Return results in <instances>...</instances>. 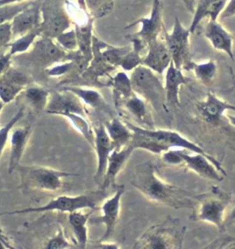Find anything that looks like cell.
<instances>
[{
  "label": "cell",
  "mask_w": 235,
  "mask_h": 249,
  "mask_svg": "<svg viewBox=\"0 0 235 249\" xmlns=\"http://www.w3.org/2000/svg\"><path fill=\"white\" fill-rule=\"evenodd\" d=\"M62 89H66L74 93L76 96H78L81 100L85 106H89L94 108L95 110H101L110 115H112L113 113L109 105L106 103L101 93L97 91L96 89H85L76 86H64Z\"/></svg>",
  "instance_id": "obj_26"
},
{
  "label": "cell",
  "mask_w": 235,
  "mask_h": 249,
  "mask_svg": "<svg viewBox=\"0 0 235 249\" xmlns=\"http://www.w3.org/2000/svg\"><path fill=\"white\" fill-rule=\"evenodd\" d=\"M202 249H235V237L223 235Z\"/></svg>",
  "instance_id": "obj_40"
},
{
  "label": "cell",
  "mask_w": 235,
  "mask_h": 249,
  "mask_svg": "<svg viewBox=\"0 0 235 249\" xmlns=\"http://www.w3.org/2000/svg\"><path fill=\"white\" fill-rule=\"evenodd\" d=\"M126 39L132 43L131 50L125 55L119 67H122L125 71H133L137 67L142 66L143 58L140 53L141 51L147 47V43L133 34L127 35Z\"/></svg>",
  "instance_id": "obj_29"
},
{
  "label": "cell",
  "mask_w": 235,
  "mask_h": 249,
  "mask_svg": "<svg viewBox=\"0 0 235 249\" xmlns=\"http://www.w3.org/2000/svg\"><path fill=\"white\" fill-rule=\"evenodd\" d=\"M4 103L2 102V101H0V112H1V110H2V108H3V107H4Z\"/></svg>",
  "instance_id": "obj_52"
},
{
  "label": "cell",
  "mask_w": 235,
  "mask_h": 249,
  "mask_svg": "<svg viewBox=\"0 0 235 249\" xmlns=\"http://www.w3.org/2000/svg\"><path fill=\"white\" fill-rule=\"evenodd\" d=\"M34 1L20 3V4L0 6V25H3L8 22H11L12 19L16 17L20 12H21L26 8H28L30 5H32Z\"/></svg>",
  "instance_id": "obj_36"
},
{
  "label": "cell",
  "mask_w": 235,
  "mask_h": 249,
  "mask_svg": "<svg viewBox=\"0 0 235 249\" xmlns=\"http://www.w3.org/2000/svg\"><path fill=\"white\" fill-rule=\"evenodd\" d=\"M235 16V0H229L222 12L220 13L218 19L220 21H223L224 19Z\"/></svg>",
  "instance_id": "obj_43"
},
{
  "label": "cell",
  "mask_w": 235,
  "mask_h": 249,
  "mask_svg": "<svg viewBox=\"0 0 235 249\" xmlns=\"http://www.w3.org/2000/svg\"><path fill=\"white\" fill-rule=\"evenodd\" d=\"M71 247V243L65 234L62 228H60L57 233L47 242L44 249H67Z\"/></svg>",
  "instance_id": "obj_38"
},
{
  "label": "cell",
  "mask_w": 235,
  "mask_h": 249,
  "mask_svg": "<svg viewBox=\"0 0 235 249\" xmlns=\"http://www.w3.org/2000/svg\"><path fill=\"white\" fill-rule=\"evenodd\" d=\"M23 116H24V108H20L16 112V114L9 120V123H7L3 127L0 128V159L4 150L6 148L7 142L9 141L11 131Z\"/></svg>",
  "instance_id": "obj_35"
},
{
  "label": "cell",
  "mask_w": 235,
  "mask_h": 249,
  "mask_svg": "<svg viewBox=\"0 0 235 249\" xmlns=\"http://www.w3.org/2000/svg\"><path fill=\"white\" fill-rule=\"evenodd\" d=\"M227 119L235 127V115H227Z\"/></svg>",
  "instance_id": "obj_50"
},
{
  "label": "cell",
  "mask_w": 235,
  "mask_h": 249,
  "mask_svg": "<svg viewBox=\"0 0 235 249\" xmlns=\"http://www.w3.org/2000/svg\"><path fill=\"white\" fill-rule=\"evenodd\" d=\"M94 18L92 17L82 24H77L75 27L78 52L90 65L93 59V27Z\"/></svg>",
  "instance_id": "obj_28"
},
{
  "label": "cell",
  "mask_w": 235,
  "mask_h": 249,
  "mask_svg": "<svg viewBox=\"0 0 235 249\" xmlns=\"http://www.w3.org/2000/svg\"><path fill=\"white\" fill-rule=\"evenodd\" d=\"M121 106L126 108L131 116L136 119L138 126L146 129H155L151 109L146 100L136 93L125 100Z\"/></svg>",
  "instance_id": "obj_24"
},
{
  "label": "cell",
  "mask_w": 235,
  "mask_h": 249,
  "mask_svg": "<svg viewBox=\"0 0 235 249\" xmlns=\"http://www.w3.org/2000/svg\"><path fill=\"white\" fill-rule=\"evenodd\" d=\"M30 1H34V0H0V6L20 4V3H25V2H30Z\"/></svg>",
  "instance_id": "obj_48"
},
{
  "label": "cell",
  "mask_w": 235,
  "mask_h": 249,
  "mask_svg": "<svg viewBox=\"0 0 235 249\" xmlns=\"http://www.w3.org/2000/svg\"><path fill=\"white\" fill-rule=\"evenodd\" d=\"M228 1L229 0H196L192 23L189 28L190 33L194 34L197 26L206 18H210V20H218Z\"/></svg>",
  "instance_id": "obj_23"
},
{
  "label": "cell",
  "mask_w": 235,
  "mask_h": 249,
  "mask_svg": "<svg viewBox=\"0 0 235 249\" xmlns=\"http://www.w3.org/2000/svg\"><path fill=\"white\" fill-rule=\"evenodd\" d=\"M110 86L113 88L114 100L116 107L118 108L125 100L130 98L135 92L132 89L130 77L125 72H119L115 75L110 82Z\"/></svg>",
  "instance_id": "obj_30"
},
{
  "label": "cell",
  "mask_w": 235,
  "mask_h": 249,
  "mask_svg": "<svg viewBox=\"0 0 235 249\" xmlns=\"http://www.w3.org/2000/svg\"><path fill=\"white\" fill-rule=\"evenodd\" d=\"M187 83L188 79L184 75L182 70L175 67L172 62L166 70L165 82L163 85L166 94L167 107L176 108L180 106V87L183 85H187Z\"/></svg>",
  "instance_id": "obj_22"
},
{
  "label": "cell",
  "mask_w": 235,
  "mask_h": 249,
  "mask_svg": "<svg viewBox=\"0 0 235 249\" xmlns=\"http://www.w3.org/2000/svg\"><path fill=\"white\" fill-rule=\"evenodd\" d=\"M42 0H35L32 5L20 12L12 19L10 23L13 38L16 39L42 25Z\"/></svg>",
  "instance_id": "obj_14"
},
{
  "label": "cell",
  "mask_w": 235,
  "mask_h": 249,
  "mask_svg": "<svg viewBox=\"0 0 235 249\" xmlns=\"http://www.w3.org/2000/svg\"><path fill=\"white\" fill-rule=\"evenodd\" d=\"M180 156L183 159V165L201 178L215 181L223 180L224 176L206 157L191 152L187 153L185 150H180Z\"/></svg>",
  "instance_id": "obj_19"
},
{
  "label": "cell",
  "mask_w": 235,
  "mask_h": 249,
  "mask_svg": "<svg viewBox=\"0 0 235 249\" xmlns=\"http://www.w3.org/2000/svg\"><path fill=\"white\" fill-rule=\"evenodd\" d=\"M45 111L52 115L63 116L67 113H76L87 117L86 108L81 100L74 93L60 89L51 92Z\"/></svg>",
  "instance_id": "obj_10"
},
{
  "label": "cell",
  "mask_w": 235,
  "mask_h": 249,
  "mask_svg": "<svg viewBox=\"0 0 235 249\" xmlns=\"http://www.w3.org/2000/svg\"><path fill=\"white\" fill-rule=\"evenodd\" d=\"M235 223V207L233 208V210L228 213L226 215V219H225V228L227 226L231 225L232 224Z\"/></svg>",
  "instance_id": "obj_46"
},
{
  "label": "cell",
  "mask_w": 235,
  "mask_h": 249,
  "mask_svg": "<svg viewBox=\"0 0 235 249\" xmlns=\"http://www.w3.org/2000/svg\"><path fill=\"white\" fill-rule=\"evenodd\" d=\"M134 151L130 143L122 149L112 151L100 189L108 190L110 187H115L117 185L116 180L118 175L124 169Z\"/></svg>",
  "instance_id": "obj_17"
},
{
  "label": "cell",
  "mask_w": 235,
  "mask_h": 249,
  "mask_svg": "<svg viewBox=\"0 0 235 249\" xmlns=\"http://www.w3.org/2000/svg\"><path fill=\"white\" fill-rule=\"evenodd\" d=\"M93 210L89 213H83L81 211H77L74 213H68L67 219L72 232L74 233L77 245L80 249H87L88 245V223L93 213Z\"/></svg>",
  "instance_id": "obj_27"
},
{
  "label": "cell",
  "mask_w": 235,
  "mask_h": 249,
  "mask_svg": "<svg viewBox=\"0 0 235 249\" xmlns=\"http://www.w3.org/2000/svg\"><path fill=\"white\" fill-rule=\"evenodd\" d=\"M0 239H1L2 241H4L6 244H8L9 246H10V245H9V242H7L6 238L4 237V235H3V233H2V230H1V228H0Z\"/></svg>",
  "instance_id": "obj_51"
},
{
  "label": "cell",
  "mask_w": 235,
  "mask_h": 249,
  "mask_svg": "<svg viewBox=\"0 0 235 249\" xmlns=\"http://www.w3.org/2000/svg\"><path fill=\"white\" fill-rule=\"evenodd\" d=\"M185 233L181 220L168 216L150 226L131 249H183Z\"/></svg>",
  "instance_id": "obj_2"
},
{
  "label": "cell",
  "mask_w": 235,
  "mask_h": 249,
  "mask_svg": "<svg viewBox=\"0 0 235 249\" xmlns=\"http://www.w3.org/2000/svg\"><path fill=\"white\" fill-rule=\"evenodd\" d=\"M161 160L171 166H178L183 164V159L180 156V150L170 149L160 155Z\"/></svg>",
  "instance_id": "obj_41"
},
{
  "label": "cell",
  "mask_w": 235,
  "mask_h": 249,
  "mask_svg": "<svg viewBox=\"0 0 235 249\" xmlns=\"http://www.w3.org/2000/svg\"><path fill=\"white\" fill-rule=\"evenodd\" d=\"M62 117L67 118L70 122V124L73 125L76 130L80 133L85 138V140L88 142L92 146L94 143V131L91 124L87 120V117L76 114V113H67Z\"/></svg>",
  "instance_id": "obj_34"
},
{
  "label": "cell",
  "mask_w": 235,
  "mask_h": 249,
  "mask_svg": "<svg viewBox=\"0 0 235 249\" xmlns=\"http://www.w3.org/2000/svg\"><path fill=\"white\" fill-rule=\"evenodd\" d=\"M190 70L194 71L196 78L203 85L207 87H211L214 83V79L217 75L218 67L213 60H210L208 62L200 64H196L193 62L191 64Z\"/></svg>",
  "instance_id": "obj_33"
},
{
  "label": "cell",
  "mask_w": 235,
  "mask_h": 249,
  "mask_svg": "<svg viewBox=\"0 0 235 249\" xmlns=\"http://www.w3.org/2000/svg\"><path fill=\"white\" fill-rule=\"evenodd\" d=\"M23 93L27 103L34 111L39 113L45 110L51 93L47 89L40 86L30 85L28 88H26Z\"/></svg>",
  "instance_id": "obj_32"
},
{
  "label": "cell",
  "mask_w": 235,
  "mask_h": 249,
  "mask_svg": "<svg viewBox=\"0 0 235 249\" xmlns=\"http://www.w3.org/2000/svg\"><path fill=\"white\" fill-rule=\"evenodd\" d=\"M76 61H67L56 64L54 66L47 68L44 72L45 74L51 77H59L66 75L71 71V69L75 67Z\"/></svg>",
  "instance_id": "obj_39"
},
{
  "label": "cell",
  "mask_w": 235,
  "mask_h": 249,
  "mask_svg": "<svg viewBox=\"0 0 235 249\" xmlns=\"http://www.w3.org/2000/svg\"><path fill=\"white\" fill-rule=\"evenodd\" d=\"M137 24H141L140 30L133 34L136 37L140 38L147 43L159 38L165 26L162 19V2L161 0H152V8L150 17L141 18L137 19L133 23L129 24L126 29L131 28Z\"/></svg>",
  "instance_id": "obj_13"
},
{
  "label": "cell",
  "mask_w": 235,
  "mask_h": 249,
  "mask_svg": "<svg viewBox=\"0 0 235 249\" xmlns=\"http://www.w3.org/2000/svg\"><path fill=\"white\" fill-rule=\"evenodd\" d=\"M54 41L58 43L59 47L69 53L78 50L75 29L59 34L54 39Z\"/></svg>",
  "instance_id": "obj_37"
},
{
  "label": "cell",
  "mask_w": 235,
  "mask_h": 249,
  "mask_svg": "<svg viewBox=\"0 0 235 249\" xmlns=\"http://www.w3.org/2000/svg\"><path fill=\"white\" fill-rule=\"evenodd\" d=\"M133 91L151 103L155 108L167 109L166 94L164 86L152 70L144 66H139L132 71L130 77Z\"/></svg>",
  "instance_id": "obj_6"
},
{
  "label": "cell",
  "mask_w": 235,
  "mask_h": 249,
  "mask_svg": "<svg viewBox=\"0 0 235 249\" xmlns=\"http://www.w3.org/2000/svg\"><path fill=\"white\" fill-rule=\"evenodd\" d=\"M147 47L149 52L143 58L142 66L150 68L156 74H164L172 63V57L164 40L158 38L149 42Z\"/></svg>",
  "instance_id": "obj_16"
},
{
  "label": "cell",
  "mask_w": 235,
  "mask_h": 249,
  "mask_svg": "<svg viewBox=\"0 0 235 249\" xmlns=\"http://www.w3.org/2000/svg\"><path fill=\"white\" fill-rule=\"evenodd\" d=\"M205 37L211 46L217 51H221L235 61L234 36L229 33L218 20H210L206 26Z\"/></svg>",
  "instance_id": "obj_20"
},
{
  "label": "cell",
  "mask_w": 235,
  "mask_h": 249,
  "mask_svg": "<svg viewBox=\"0 0 235 249\" xmlns=\"http://www.w3.org/2000/svg\"><path fill=\"white\" fill-rule=\"evenodd\" d=\"M32 126L27 125L23 127H18L10 133V153H9V173L15 171L16 167L20 164V160L23 157L26 146L32 135Z\"/></svg>",
  "instance_id": "obj_21"
},
{
  "label": "cell",
  "mask_w": 235,
  "mask_h": 249,
  "mask_svg": "<svg viewBox=\"0 0 235 249\" xmlns=\"http://www.w3.org/2000/svg\"><path fill=\"white\" fill-rule=\"evenodd\" d=\"M94 131V143L93 147L97 155V168L94 175V180L101 185L105 173L110 155L114 150L113 143L106 131L105 125H98L93 129Z\"/></svg>",
  "instance_id": "obj_15"
},
{
  "label": "cell",
  "mask_w": 235,
  "mask_h": 249,
  "mask_svg": "<svg viewBox=\"0 0 235 249\" xmlns=\"http://www.w3.org/2000/svg\"><path fill=\"white\" fill-rule=\"evenodd\" d=\"M93 249H120L119 245L117 243H111L109 241L106 242H98L94 245Z\"/></svg>",
  "instance_id": "obj_45"
},
{
  "label": "cell",
  "mask_w": 235,
  "mask_h": 249,
  "mask_svg": "<svg viewBox=\"0 0 235 249\" xmlns=\"http://www.w3.org/2000/svg\"><path fill=\"white\" fill-rule=\"evenodd\" d=\"M110 196L107 190L99 189L98 191H90L85 194L77 196L61 195L55 199H51L46 204L38 207L25 208L12 212L1 213L0 216L26 214V213H39L48 212H59L71 213L77 211H82L85 209L95 211L99 204Z\"/></svg>",
  "instance_id": "obj_3"
},
{
  "label": "cell",
  "mask_w": 235,
  "mask_h": 249,
  "mask_svg": "<svg viewBox=\"0 0 235 249\" xmlns=\"http://www.w3.org/2000/svg\"><path fill=\"white\" fill-rule=\"evenodd\" d=\"M196 109L202 120L208 124H218L225 112L232 110L235 112V105L220 100L216 95L210 92L206 100L197 102Z\"/></svg>",
  "instance_id": "obj_18"
},
{
  "label": "cell",
  "mask_w": 235,
  "mask_h": 249,
  "mask_svg": "<svg viewBox=\"0 0 235 249\" xmlns=\"http://www.w3.org/2000/svg\"><path fill=\"white\" fill-rule=\"evenodd\" d=\"M15 171L20 175V188L26 191L56 192L63 186V179L76 174L57 170L46 166L19 165Z\"/></svg>",
  "instance_id": "obj_4"
},
{
  "label": "cell",
  "mask_w": 235,
  "mask_h": 249,
  "mask_svg": "<svg viewBox=\"0 0 235 249\" xmlns=\"http://www.w3.org/2000/svg\"><path fill=\"white\" fill-rule=\"evenodd\" d=\"M34 49L30 53L35 65L42 67L45 71L47 68L67 61H74L77 55L76 52H67L59 47L54 39L41 36L34 42Z\"/></svg>",
  "instance_id": "obj_8"
},
{
  "label": "cell",
  "mask_w": 235,
  "mask_h": 249,
  "mask_svg": "<svg viewBox=\"0 0 235 249\" xmlns=\"http://www.w3.org/2000/svg\"><path fill=\"white\" fill-rule=\"evenodd\" d=\"M232 195L213 186L210 192L200 194L195 207L194 220L213 224L220 232L225 230V219L228 205Z\"/></svg>",
  "instance_id": "obj_5"
},
{
  "label": "cell",
  "mask_w": 235,
  "mask_h": 249,
  "mask_svg": "<svg viewBox=\"0 0 235 249\" xmlns=\"http://www.w3.org/2000/svg\"><path fill=\"white\" fill-rule=\"evenodd\" d=\"M32 83L30 75L11 66L0 75V100L10 103Z\"/></svg>",
  "instance_id": "obj_12"
},
{
  "label": "cell",
  "mask_w": 235,
  "mask_h": 249,
  "mask_svg": "<svg viewBox=\"0 0 235 249\" xmlns=\"http://www.w3.org/2000/svg\"><path fill=\"white\" fill-rule=\"evenodd\" d=\"M130 184L151 203L174 209H195L200 197V194L165 182L151 160L135 166Z\"/></svg>",
  "instance_id": "obj_1"
},
{
  "label": "cell",
  "mask_w": 235,
  "mask_h": 249,
  "mask_svg": "<svg viewBox=\"0 0 235 249\" xmlns=\"http://www.w3.org/2000/svg\"><path fill=\"white\" fill-rule=\"evenodd\" d=\"M42 36L55 39L58 35L67 31L71 24V18L63 7L51 4H42Z\"/></svg>",
  "instance_id": "obj_11"
},
{
  "label": "cell",
  "mask_w": 235,
  "mask_h": 249,
  "mask_svg": "<svg viewBox=\"0 0 235 249\" xmlns=\"http://www.w3.org/2000/svg\"><path fill=\"white\" fill-rule=\"evenodd\" d=\"M114 189H115L114 194L101 202V207H100L101 215L95 217L91 220L93 224H103L105 227V231L103 232V235L100 238L99 242H106L110 240L119 221L120 212H121V202H122L123 195L125 194V191H126V186L117 184L114 187Z\"/></svg>",
  "instance_id": "obj_9"
},
{
  "label": "cell",
  "mask_w": 235,
  "mask_h": 249,
  "mask_svg": "<svg viewBox=\"0 0 235 249\" xmlns=\"http://www.w3.org/2000/svg\"><path fill=\"white\" fill-rule=\"evenodd\" d=\"M11 58L12 56L8 52H3L0 50V75H2L11 65Z\"/></svg>",
  "instance_id": "obj_44"
},
{
  "label": "cell",
  "mask_w": 235,
  "mask_h": 249,
  "mask_svg": "<svg viewBox=\"0 0 235 249\" xmlns=\"http://www.w3.org/2000/svg\"><path fill=\"white\" fill-rule=\"evenodd\" d=\"M164 42L167 45L172 62L175 67L180 70H190L193 63L190 52V31L181 23L180 19L176 18L173 31L168 33L165 28L163 30Z\"/></svg>",
  "instance_id": "obj_7"
},
{
  "label": "cell",
  "mask_w": 235,
  "mask_h": 249,
  "mask_svg": "<svg viewBox=\"0 0 235 249\" xmlns=\"http://www.w3.org/2000/svg\"><path fill=\"white\" fill-rule=\"evenodd\" d=\"M12 39L13 36L11 31V23L8 22L0 25V50L4 47H7Z\"/></svg>",
  "instance_id": "obj_42"
},
{
  "label": "cell",
  "mask_w": 235,
  "mask_h": 249,
  "mask_svg": "<svg viewBox=\"0 0 235 249\" xmlns=\"http://www.w3.org/2000/svg\"><path fill=\"white\" fill-rule=\"evenodd\" d=\"M42 25L35 28L31 32L16 38L13 42H10L9 47V54L11 56L24 54L33 46L36 40L42 36Z\"/></svg>",
  "instance_id": "obj_31"
},
{
  "label": "cell",
  "mask_w": 235,
  "mask_h": 249,
  "mask_svg": "<svg viewBox=\"0 0 235 249\" xmlns=\"http://www.w3.org/2000/svg\"><path fill=\"white\" fill-rule=\"evenodd\" d=\"M104 125L113 143L114 150L122 149L130 143L133 133L126 123L120 118L114 116Z\"/></svg>",
  "instance_id": "obj_25"
},
{
  "label": "cell",
  "mask_w": 235,
  "mask_h": 249,
  "mask_svg": "<svg viewBox=\"0 0 235 249\" xmlns=\"http://www.w3.org/2000/svg\"><path fill=\"white\" fill-rule=\"evenodd\" d=\"M182 2L184 3L185 8L189 12L194 13L195 8H196V0H182Z\"/></svg>",
  "instance_id": "obj_47"
},
{
  "label": "cell",
  "mask_w": 235,
  "mask_h": 249,
  "mask_svg": "<svg viewBox=\"0 0 235 249\" xmlns=\"http://www.w3.org/2000/svg\"><path fill=\"white\" fill-rule=\"evenodd\" d=\"M0 249H14L11 246H9L8 244H6L4 241L0 239Z\"/></svg>",
  "instance_id": "obj_49"
}]
</instances>
